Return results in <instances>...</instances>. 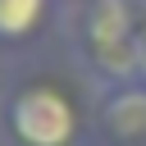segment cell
<instances>
[{
	"instance_id": "obj_1",
	"label": "cell",
	"mask_w": 146,
	"mask_h": 146,
	"mask_svg": "<svg viewBox=\"0 0 146 146\" xmlns=\"http://www.w3.org/2000/svg\"><path fill=\"white\" fill-rule=\"evenodd\" d=\"M82 46L100 78L114 87L137 82V18L128 0H91L82 18Z\"/></svg>"
},
{
	"instance_id": "obj_2",
	"label": "cell",
	"mask_w": 146,
	"mask_h": 146,
	"mask_svg": "<svg viewBox=\"0 0 146 146\" xmlns=\"http://www.w3.org/2000/svg\"><path fill=\"white\" fill-rule=\"evenodd\" d=\"M5 119H9V132H14L18 146H68V141L78 137V110H73V100H68L59 87H50V82L23 87V91L9 100Z\"/></svg>"
},
{
	"instance_id": "obj_3",
	"label": "cell",
	"mask_w": 146,
	"mask_h": 146,
	"mask_svg": "<svg viewBox=\"0 0 146 146\" xmlns=\"http://www.w3.org/2000/svg\"><path fill=\"white\" fill-rule=\"evenodd\" d=\"M105 123H110L119 137H141V132H146V91H141V82H128V87H119V91L110 96Z\"/></svg>"
},
{
	"instance_id": "obj_4",
	"label": "cell",
	"mask_w": 146,
	"mask_h": 146,
	"mask_svg": "<svg viewBox=\"0 0 146 146\" xmlns=\"http://www.w3.org/2000/svg\"><path fill=\"white\" fill-rule=\"evenodd\" d=\"M50 0H0V41H23L46 18Z\"/></svg>"
},
{
	"instance_id": "obj_5",
	"label": "cell",
	"mask_w": 146,
	"mask_h": 146,
	"mask_svg": "<svg viewBox=\"0 0 146 146\" xmlns=\"http://www.w3.org/2000/svg\"><path fill=\"white\" fill-rule=\"evenodd\" d=\"M137 82L146 87V18L137 23Z\"/></svg>"
}]
</instances>
